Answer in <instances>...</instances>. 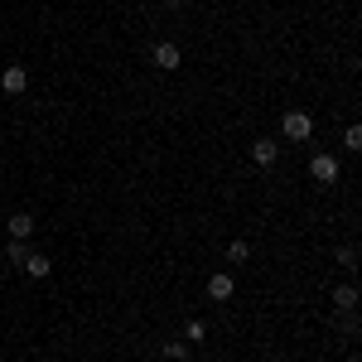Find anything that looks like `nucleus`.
<instances>
[{"mask_svg": "<svg viewBox=\"0 0 362 362\" xmlns=\"http://www.w3.org/2000/svg\"><path fill=\"white\" fill-rule=\"evenodd\" d=\"M280 131H285V140H309L314 136V121H309V112H285Z\"/></svg>", "mask_w": 362, "mask_h": 362, "instance_id": "obj_1", "label": "nucleus"}, {"mask_svg": "<svg viewBox=\"0 0 362 362\" xmlns=\"http://www.w3.org/2000/svg\"><path fill=\"white\" fill-rule=\"evenodd\" d=\"M309 174H314L319 184H334V179H338V160H334V155H314V165H309Z\"/></svg>", "mask_w": 362, "mask_h": 362, "instance_id": "obj_2", "label": "nucleus"}, {"mask_svg": "<svg viewBox=\"0 0 362 362\" xmlns=\"http://www.w3.org/2000/svg\"><path fill=\"white\" fill-rule=\"evenodd\" d=\"M251 160H256L261 169H271L280 160V145H276V140H256V145H251Z\"/></svg>", "mask_w": 362, "mask_h": 362, "instance_id": "obj_3", "label": "nucleus"}, {"mask_svg": "<svg viewBox=\"0 0 362 362\" xmlns=\"http://www.w3.org/2000/svg\"><path fill=\"white\" fill-rule=\"evenodd\" d=\"M155 68H165V73H174L179 68V44H155Z\"/></svg>", "mask_w": 362, "mask_h": 362, "instance_id": "obj_4", "label": "nucleus"}, {"mask_svg": "<svg viewBox=\"0 0 362 362\" xmlns=\"http://www.w3.org/2000/svg\"><path fill=\"white\" fill-rule=\"evenodd\" d=\"M25 83H29L25 68H5V73H0V87H5L10 97H20V92H25Z\"/></svg>", "mask_w": 362, "mask_h": 362, "instance_id": "obj_5", "label": "nucleus"}, {"mask_svg": "<svg viewBox=\"0 0 362 362\" xmlns=\"http://www.w3.org/2000/svg\"><path fill=\"white\" fill-rule=\"evenodd\" d=\"M49 271H54V261H49V256H39V251H29V256H25V276L29 280H44Z\"/></svg>", "mask_w": 362, "mask_h": 362, "instance_id": "obj_6", "label": "nucleus"}, {"mask_svg": "<svg viewBox=\"0 0 362 362\" xmlns=\"http://www.w3.org/2000/svg\"><path fill=\"white\" fill-rule=\"evenodd\" d=\"M232 290H237L232 276H213V280H208V295H213V300H232Z\"/></svg>", "mask_w": 362, "mask_h": 362, "instance_id": "obj_7", "label": "nucleus"}, {"mask_svg": "<svg viewBox=\"0 0 362 362\" xmlns=\"http://www.w3.org/2000/svg\"><path fill=\"white\" fill-rule=\"evenodd\" d=\"M29 232H34V218H29V213H15V218H10V237H15V242H25Z\"/></svg>", "mask_w": 362, "mask_h": 362, "instance_id": "obj_8", "label": "nucleus"}, {"mask_svg": "<svg viewBox=\"0 0 362 362\" xmlns=\"http://www.w3.org/2000/svg\"><path fill=\"white\" fill-rule=\"evenodd\" d=\"M334 305L338 309H353V305H358V290H353V285H338V290H334Z\"/></svg>", "mask_w": 362, "mask_h": 362, "instance_id": "obj_9", "label": "nucleus"}, {"mask_svg": "<svg viewBox=\"0 0 362 362\" xmlns=\"http://www.w3.org/2000/svg\"><path fill=\"white\" fill-rule=\"evenodd\" d=\"M203 334H208L203 319H189V324H184V343H203Z\"/></svg>", "mask_w": 362, "mask_h": 362, "instance_id": "obj_10", "label": "nucleus"}, {"mask_svg": "<svg viewBox=\"0 0 362 362\" xmlns=\"http://www.w3.org/2000/svg\"><path fill=\"white\" fill-rule=\"evenodd\" d=\"M165 358H179V362H184V358H189V343H184V338H169V343H165Z\"/></svg>", "mask_w": 362, "mask_h": 362, "instance_id": "obj_11", "label": "nucleus"}, {"mask_svg": "<svg viewBox=\"0 0 362 362\" xmlns=\"http://www.w3.org/2000/svg\"><path fill=\"white\" fill-rule=\"evenodd\" d=\"M247 256H251L247 242H232V247H227V261H247Z\"/></svg>", "mask_w": 362, "mask_h": 362, "instance_id": "obj_12", "label": "nucleus"}, {"mask_svg": "<svg viewBox=\"0 0 362 362\" xmlns=\"http://www.w3.org/2000/svg\"><path fill=\"white\" fill-rule=\"evenodd\" d=\"M338 266H348V271H353V266H358V251H353V247H338Z\"/></svg>", "mask_w": 362, "mask_h": 362, "instance_id": "obj_13", "label": "nucleus"}, {"mask_svg": "<svg viewBox=\"0 0 362 362\" xmlns=\"http://www.w3.org/2000/svg\"><path fill=\"white\" fill-rule=\"evenodd\" d=\"M5 256H10L15 266H25V256H29V251H25V242H10V251H5Z\"/></svg>", "mask_w": 362, "mask_h": 362, "instance_id": "obj_14", "label": "nucleus"}, {"mask_svg": "<svg viewBox=\"0 0 362 362\" xmlns=\"http://www.w3.org/2000/svg\"><path fill=\"white\" fill-rule=\"evenodd\" d=\"M343 145H348V150H362V131H358V126H348V136H343Z\"/></svg>", "mask_w": 362, "mask_h": 362, "instance_id": "obj_15", "label": "nucleus"}, {"mask_svg": "<svg viewBox=\"0 0 362 362\" xmlns=\"http://www.w3.org/2000/svg\"><path fill=\"white\" fill-rule=\"evenodd\" d=\"M165 5H169V10H174V5H184V0H165Z\"/></svg>", "mask_w": 362, "mask_h": 362, "instance_id": "obj_16", "label": "nucleus"}]
</instances>
